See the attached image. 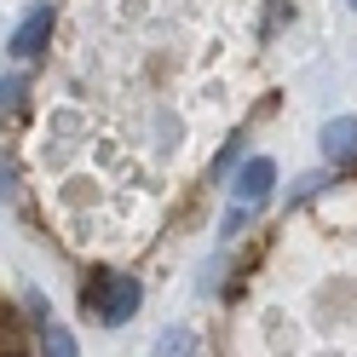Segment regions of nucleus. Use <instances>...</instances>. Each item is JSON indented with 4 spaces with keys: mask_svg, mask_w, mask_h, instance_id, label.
Masks as SVG:
<instances>
[{
    "mask_svg": "<svg viewBox=\"0 0 357 357\" xmlns=\"http://www.w3.org/2000/svg\"><path fill=\"white\" fill-rule=\"evenodd\" d=\"M17 109H24V81L6 75V81H0V121H12Z\"/></svg>",
    "mask_w": 357,
    "mask_h": 357,
    "instance_id": "nucleus-7",
    "label": "nucleus"
},
{
    "mask_svg": "<svg viewBox=\"0 0 357 357\" xmlns=\"http://www.w3.org/2000/svg\"><path fill=\"white\" fill-rule=\"evenodd\" d=\"M150 357H196V334H190V328H167L162 340H155Z\"/></svg>",
    "mask_w": 357,
    "mask_h": 357,
    "instance_id": "nucleus-6",
    "label": "nucleus"
},
{
    "mask_svg": "<svg viewBox=\"0 0 357 357\" xmlns=\"http://www.w3.org/2000/svg\"><path fill=\"white\" fill-rule=\"evenodd\" d=\"M139 300H144V288H139V277H98L93 288H86V305H93V317L98 323H127L132 311H139Z\"/></svg>",
    "mask_w": 357,
    "mask_h": 357,
    "instance_id": "nucleus-2",
    "label": "nucleus"
},
{
    "mask_svg": "<svg viewBox=\"0 0 357 357\" xmlns=\"http://www.w3.org/2000/svg\"><path fill=\"white\" fill-rule=\"evenodd\" d=\"M47 35H52V6H35L24 24H17V35H12V58H35L40 47H47Z\"/></svg>",
    "mask_w": 357,
    "mask_h": 357,
    "instance_id": "nucleus-3",
    "label": "nucleus"
},
{
    "mask_svg": "<svg viewBox=\"0 0 357 357\" xmlns=\"http://www.w3.org/2000/svg\"><path fill=\"white\" fill-rule=\"evenodd\" d=\"M40 357H75V334L52 317H40Z\"/></svg>",
    "mask_w": 357,
    "mask_h": 357,
    "instance_id": "nucleus-5",
    "label": "nucleus"
},
{
    "mask_svg": "<svg viewBox=\"0 0 357 357\" xmlns=\"http://www.w3.org/2000/svg\"><path fill=\"white\" fill-rule=\"evenodd\" d=\"M323 155L328 162H357V116H334L323 127Z\"/></svg>",
    "mask_w": 357,
    "mask_h": 357,
    "instance_id": "nucleus-4",
    "label": "nucleus"
},
{
    "mask_svg": "<svg viewBox=\"0 0 357 357\" xmlns=\"http://www.w3.org/2000/svg\"><path fill=\"white\" fill-rule=\"evenodd\" d=\"M271 190H277V167H271V155H254V162H242L236 173H231V208H225V236H236L248 219L271 202Z\"/></svg>",
    "mask_w": 357,
    "mask_h": 357,
    "instance_id": "nucleus-1",
    "label": "nucleus"
}]
</instances>
